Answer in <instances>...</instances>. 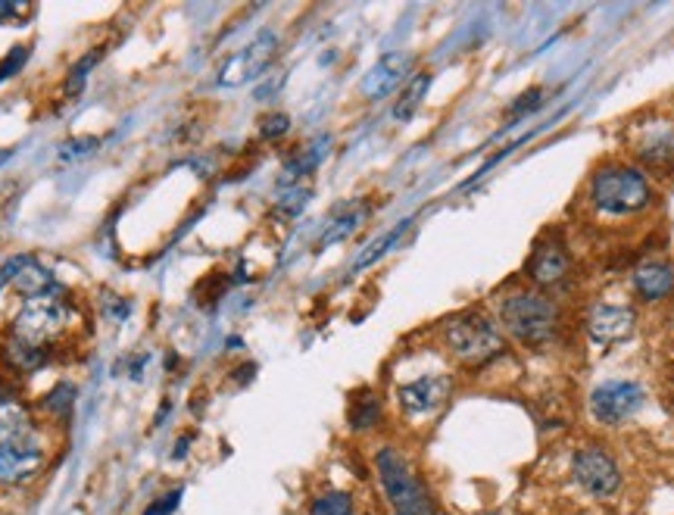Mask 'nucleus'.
I'll list each match as a JSON object with an SVG mask.
<instances>
[{
    "label": "nucleus",
    "instance_id": "14",
    "mask_svg": "<svg viewBox=\"0 0 674 515\" xmlns=\"http://www.w3.org/2000/svg\"><path fill=\"white\" fill-rule=\"evenodd\" d=\"M634 291L643 300H662L674 291V266L668 263H643L634 272Z\"/></svg>",
    "mask_w": 674,
    "mask_h": 515
},
{
    "label": "nucleus",
    "instance_id": "21",
    "mask_svg": "<svg viewBox=\"0 0 674 515\" xmlns=\"http://www.w3.org/2000/svg\"><path fill=\"white\" fill-rule=\"evenodd\" d=\"M7 359H10V366H13V369H19V372H32V369H38V366L44 363V359H47V350L32 347V344H22V341L10 338V344H7Z\"/></svg>",
    "mask_w": 674,
    "mask_h": 515
},
{
    "label": "nucleus",
    "instance_id": "10",
    "mask_svg": "<svg viewBox=\"0 0 674 515\" xmlns=\"http://www.w3.org/2000/svg\"><path fill=\"white\" fill-rule=\"evenodd\" d=\"M634 322H637V313L631 306H612V303H596L587 316V331L596 344H618L625 341L628 334L634 331Z\"/></svg>",
    "mask_w": 674,
    "mask_h": 515
},
{
    "label": "nucleus",
    "instance_id": "4",
    "mask_svg": "<svg viewBox=\"0 0 674 515\" xmlns=\"http://www.w3.org/2000/svg\"><path fill=\"white\" fill-rule=\"evenodd\" d=\"M444 341L462 363H487V359L503 353V334L484 313L456 316L444 331Z\"/></svg>",
    "mask_w": 674,
    "mask_h": 515
},
{
    "label": "nucleus",
    "instance_id": "31",
    "mask_svg": "<svg viewBox=\"0 0 674 515\" xmlns=\"http://www.w3.org/2000/svg\"><path fill=\"white\" fill-rule=\"evenodd\" d=\"M22 7L19 4H10V0H0V19H7V16H16Z\"/></svg>",
    "mask_w": 674,
    "mask_h": 515
},
{
    "label": "nucleus",
    "instance_id": "9",
    "mask_svg": "<svg viewBox=\"0 0 674 515\" xmlns=\"http://www.w3.org/2000/svg\"><path fill=\"white\" fill-rule=\"evenodd\" d=\"M572 475L584 491L596 500H606L618 494L621 487V469L618 462L603 447H584L572 459Z\"/></svg>",
    "mask_w": 674,
    "mask_h": 515
},
{
    "label": "nucleus",
    "instance_id": "11",
    "mask_svg": "<svg viewBox=\"0 0 674 515\" xmlns=\"http://www.w3.org/2000/svg\"><path fill=\"white\" fill-rule=\"evenodd\" d=\"M450 378L447 375H425L419 381H409L397 391V400L400 406L409 412V416H425V412L437 409L450 397Z\"/></svg>",
    "mask_w": 674,
    "mask_h": 515
},
{
    "label": "nucleus",
    "instance_id": "2",
    "mask_svg": "<svg viewBox=\"0 0 674 515\" xmlns=\"http://www.w3.org/2000/svg\"><path fill=\"white\" fill-rule=\"evenodd\" d=\"M590 203L609 216H634L653 203L646 175L628 166H606L590 178Z\"/></svg>",
    "mask_w": 674,
    "mask_h": 515
},
{
    "label": "nucleus",
    "instance_id": "27",
    "mask_svg": "<svg viewBox=\"0 0 674 515\" xmlns=\"http://www.w3.org/2000/svg\"><path fill=\"white\" fill-rule=\"evenodd\" d=\"M91 150H97V138H75V141H66L60 147V160H79V157H88Z\"/></svg>",
    "mask_w": 674,
    "mask_h": 515
},
{
    "label": "nucleus",
    "instance_id": "7",
    "mask_svg": "<svg viewBox=\"0 0 674 515\" xmlns=\"http://www.w3.org/2000/svg\"><path fill=\"white\" fill-rule=\"evenodd\" d=\"M278 54V35L275 32H259L250 44H244L235 57H228L222 69L216 72V82L222 88H241L253 79H259Z\"/></svg>",
    "mask_w": 674,
    "mask_h": 515
},
{
    "label": "nucleus",
    "instance_id": "20",
    "mask_svg": "<svg viewBox=\"0 0 674 515\" xmlns=\"http://www.w3.org/2000/svg\"><path fill=\"white\" fill-rule=\"evenodd\" d=\"M428 88H431V72H419L416 79H412V82L403 88L400 100L394 103V119L406 122V119L416 116V110L422 107V100H425Z\"/></svg>",
    "mask_w": 674,
    "mask_h": 515
},
{
    "label": "nucleus",
    "instance_id": "16",
    "mask_svg": "<svg viewBox=\"0 0 674 515\" xmlns=\"http://www.w3.org/2000/svg\"><path fill=\"white\" fill-rule=\"evenodd\" d=\"M328 147H331V138H319V141L309 144L306 150H300L297 157H294L288 166H284V172H281V178H278L281 191H284V188H297V185H300V178L309 175V172H313V169L325 160Z\"/></svg>",
    "mask_w": 674,
    "mask_h": 515
},
{
    "label": "nucleus",
    "instance_id": "6",
    "mask_svg": "<svg viewBox=\"0 0 674 515\" xmlns=\"http://www.w3.org/2000/svg\"><path fill=\"white\" fill-rule=\"evenodd\" d=\"M47 466V450L32 431H22L10 441H0V484L19 487L35 481Z\"/></svg>",
    "mask_w": 674,
    "mask_h": 515
},
{
    "label": "nucleus",
    "instance_id": "28",
    "mask_svg": "<svg viewBox=\"0 0 674 515\" xmlns=\"http://www.w3.org/2000/svg\"><path fill=\"white\" fill-rule=\"evenodd\" d=\"M181 487H175V491H169V494H163V497H157L153 500L147 509H144V515H172L175 509H178V503H181Z\"/></svg>",
    "mask_w": 674,
    "mask_h": 515
},
{
    "label": "nucleus",
    "instance_id": "15",
    "mask_svg": "<svg viewBox=\"0 0 674 515\" xmlns=\"http://www.w3.org/2000/svg\"><path fill=\"white\" fill-rule=\"evenodd\" d=\"M366 216H369V206L366 203H350V206H344V210H337L334 216H331V222L325 225V231H322V238L316 241V250H325V247H331V244H341V241H347L353 231L366 222Z\"/></svg>",
    "mask_w": 674,
    "mask_h": 515
},
{
    "label": "nucleus",
    "instance_id": "25",
    "mask_svg": "<svg viewBox=\"0 0 674 515\" xmlns=\"http://www.w3.org/2000/svg\"><path fill=\"white\" fill-rule=\"evenodd\" d=\"M100 60V54H88V57H82L79 63L72 66V72H69V82H66V94L69 97H75L82 88H85V82H88V72L94 69V63Z\"/></svg>",
    "mask_w": 674,
    "mask_h": 515
},
{
    "label": "nucleus",
    "instance_id": "17",
    "mask_svg": "<svg viewBox=\"0 0 674 515\" xmlns=\"http://www.w3.org/2000/svg\"><path fill=\"white\" fill-rule=\"evenodd\" d=\"M13 285H16V291H19L25 300H32V297H47V294H54V291H57L54 275H50L47 269H41L38 263H32L29 256H25L22 269L16 272Z\"/></svg>",
    "mask_w": 674,
    "mask_h": 515
},
{
    "label": "nucleus",
    "instance_id": "22",
    "mask_svg": "<svg viewBox=\"0 0 674 515\" xmlns=\"http://www.w3.org/2000/svg\"><path fill=\"white\" fill-rule=\"evenodd\" d=\"M309 515H353V497L347 491H328L313 500Z\"/></svg>",
    "mask_w": 674,
    "mask_h": 515
},
{
    "label": "nucleus",
    "instance_id": "32",
    "mask_svg": "<svg viewBox=\"0 0 674 515\" xmlns=\"http://www.w3.org/2000/svg\"><path fill=\"white\" fill-rule=\"evenodd\" d=\"M188 444H191V434H188V437H181V441L175 444V459H185V456H188Z\"/></svg>",
    "mask_w": 674,
    "mask_h": 515
},
{
    "label": "nucleus",
    "instance_id": "5",
    "mask_svg": "<svg viewBox=\"0 0 674 515\" xmlns=\"http://www.w3.org/2000/svg\"><path fill=\"white\" fill-rule=\"evenodd\" d=\"M66 322H69V306L57 294L32 297V300H25V306L13 319V338L22 344L47 350V344L63 334Z\"/></svg>",
    "mask_w": 674,
    "mask_h": 515
},
{
    "label": "nucleus",
    "instance_id": "8",
    "mask_svg": "<svg viewBox=\"0 0 674 515\" xmlns=\"http://www.w3.org/2000/svg\"><path fill=\"white\" fill-rule=\"evenodd\" d=\"M643 406V388L637 381H606L590 394V412L600 425L618 428L634 419Z\"/></svg>",
    "mask_w": 674,
    "mask_h": 515
},
{
    "label": "nucleus",
    "instance_id": "19",
    "mask_svg": "<svg viewBox=\"0 0 674 515\" xmlns=\"http://www.w3.org/2000/svg\"><path fill=\"white\" fill-rule=\"evenodd\" d=\"M409 225H412V219H403V222H397V225H394L391 231H384L381 238H375V241H372L369 247H362V253H359L356 260H353V272H362V269H366V266L378 263L381 256L387 253V250H394V244H397V241H400V238L406 235V231H409Z\"/></svg>",
    "mask_w": 674,
    "mask_h": 515
},
{
    "label": "nucleus",
    "instance_id": "3",
    "mask_svg": "<svg viewBox=\"0 0 674 515\" xmlns=\"http://www.w3.org/2000/svg\"><path fill=\"white\" fill-rule=\"evenodd\" d=\"M500 322L515 341L528 347L547 344L559 328V309L553 300L534 291H518L500 300Z\"/></svg>",
    "mask_w": 674,
    "mask_h": 515
},
{
    "label": "nucleus",
    "instance_id": "13",
    "mask_svg": "<svg viewBox=\"0 0 674 515\" xmlns=\"http://www.w3.org/2000/svg\"><path fill=\"white\" fill-rule=\"evenodd\" d=\"M572 272V260H568V253L562 244H540L534 253H531V263H528V278L534 281L537 288H556L568 278Z\"/></svg>",
    "mask_w": 674,
    "mask_h": 515
},
{
    "label": "nucleus",
    "instance_id": "26",
    "mask_svg": "<svg viewBox=\"0 0 674 515\" xmlns=\"http://www.w3.org/2000/svg\"><path fill=\"white\" fill-rule=\"evenodd\" d=\"M309 200V188H284V197L278 200V213L284 216H297Z\"/></svg>",
    "mask_w": 674,
    "mask_h": 515
},
{
    "label": "nucleus",
    "instance_id": "29",
    "mask_svg": "<svg viewBox=\"0 0 674 515\" xmlns=\"http://www.w3.org/2000/svg\"><path fill=\"white\" fill-rule=\"evenodd\" d=\"M25 60H29V47H13L10 54L4 57V63H0V82L10 79V75H16L25 66Z\"/></svg>",
    "mask_w": 674,
    "mask_h": 515
},
{
    "label": "nucleus",
    "instance_id": "23",
    "mask_svg": "<svg viewBox=\"0 0 674 515\" xmlns=\"http://www.w3.org/2000/svg\"><path fill=\"white\" fill-rule=\"evenodd\" d=\"M22 431H29V422H25V412L19 409V403L0 400V441H10V437Z\"/></svg>",
    "mask_w": 674,
    "mask_h": 515
},
{
    "label": "nucleus",
    "instance_id": "12",
    "mask_svg": "<svg viewBox=\"0 0 674 515\" xmlns=\"http://www.w3.org/2000/svg\"><path fill=\"white\" fill-rule=\"evenodd\" d=\"M409 66H412V57L409 54H400V50H391V54H384L366 72V79H362V94H366L369 100H378L384 94H391L397 85H403V79L409 75Z\"/></svg>",
    "mask_w": 674,
    "mask_h": 515
},
{
    "label": "nucleus",
    "instance_id": "30",
    "mask_svg": "<svg viewBox=\"0 0 674 515\" xmlns=\"http://www.w3.org/2000/svg\"><path fill=\"white\" fill-rule=\"evenodd\" d=\"M259 125H263V128H259V135H263V138H281V135H288L291 119L284 116V113H272V116H266Z\"/></svg>",
    "mask_w": 674,
    "mask_h": 515
},
{
    "label": "nucleus",
    "instance_id": "18",
    "mask_svg": "<svg viewBox=\"0 0 674 515\" xmlns=\"http://www.w3.org/2000/svg\"><path fill=\"white\" fill-rule=\"evenodd\" d=\"M637 157L646 166H671L674 163V128H659L637 144Z\"/></svg>",
    "mask_w": 674,
    "mask_h": 515
},
{
    "label": "nucleus",
    "instance_id": "1",
    "mask_svg": "<svg viewBox=\"0 0 674 515\" xmlns=\"http://www.w3.org/2000/svg\"><path fill=\"white\" fill-rule=\"evenodd\" d=\"M375 466H378L381 491L397 515H434L437 512L431 491L425 487V481L412 472V466L400 450L381 447L375 456Z\"/></svg>",
    "mask_w": 674,
    "mask_h": 515
},
{
    "label": "nucleus",
    "instance_id": "33",
    "mask_svg": "<svg viewBox=\"0 0 674 515\" xmlns=\"http://www.w3.org/2000/svg\"><path fill=\"white\" fill-rule=\"evenodd\" d=\"M7 157H10V150H4V147H0V163H4Z\"/></svg>",
    "mask_w": 674,
    "mask_h": 515
},
{
    "label": "nucleus",
    "instance_id": "24",
    "mask_svg": "<svg viewBox=\"0 0 674 515\" xmlns=\"http://www.w3.org/2000/svg\"><path fill=\"white\" fill-rule=\"evenodd\" d=\"M378 416H381V403L372 394H366V397L353 400V406H350V428L366 431L378 422Z\"/></svg>",
    "mask_w": 674,
    "mask_h": 515
}]
</instances>
